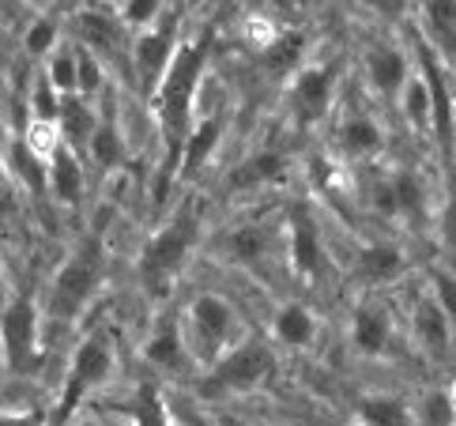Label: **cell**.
<instances>
[{"mask_svg":"<svg viewBox=\"0 0 456 426\" xmlns=\"http://www.w3.org/2000/svg\"><path fill=\"white\" fill-rule=\"evenodd\" d=\"M23 45H27V53H30V57H50L53 49L61 45V23L50 20V15H38V20L30 23Z\"/></svg>","mask_w":456,"mask_h":426,"instance_id":"34","label":"cell"},{"mask_svg":"<svg viewBox=\"0 0 456 426\" xmlns=\"http://www.w3.org/2000/svg\"><path fill=\"white\" fill-rule=\"evenodd\" d=\"M106 268H110L106 242L99 234L79 238L72 245V253L61 260L57 275H53L45 314H50L57 324H72L87 309V302L99 294V287L106 283Z\"/></svg>","mask_w":456,"mask_h":426,"instance_id":"2","label":"cell"},{"mask_svg":"<svg viewBox=\"0 0 456 426\" xmlns=\"http://www.w3.org/2000/svg\"><path fill=\"white\" fill-rule=\"evenodd\" d=\"M185 340L192 348V358L211 366L223 351H231L241 340L238 309L216 291L197 294V299L189 302V314H185Z\"/></svg>","mask_w":456,"mask_h":426,"instance_id":"5","label":"cell"},{"mask_svg":"<svg viewBox=\"0 0 456 426\" xmlns=\"http://www.w3.org/2000/svg\"><path fill=\"white\" fill-rule=\"evenodd\" d=\"M422 35L442 53L449 69H456V0H419Z\"/></svg>","mask_w":456,"mask_h":426,"instance_id":"21","label":"cell"},{"mask_svg":"<svg viewBox=\"0 0 456 426\" xmlns=\"http://www.w3.org/2000/svg\"><path fill=\"white\" fill-rule=\"evenodd\" d=\"M61 102H64V94L53 87V79L42 72V76L35 79V87H30V118H35V121H45V125H57V118H61Z\"/></svg>","mask_w":456,"mask_h":426,"instance_id":"32","label":"cell"},{"mask_svg":"<svg viewBox=\"0 0 456 426\" xmlns=\"http://www.w3.org/2000/svg\"><path fill=\"white\" fill-rule=\"evenodd\" d=\"M182 4H185V8H192V4H200V0H182Z\"/></svg>","mask_w":456,"mask_h":426,"instance_id":"45","label":"cell"},{"mask_svg":"<svg viewBox=\"0 0 456 426\" xmlns=\"http://www.w3.org/2000/svg\"><path fill=\"white\" fill-rule=\"evenodd\" d=\"M0 358H4V351H0Z\"/></svg>","mask_w":456,"mask_h":426,"instance_id":"48","label":"cell"},{"mask_svg":"<svg viewBox=\"0 0 456 426\" xmlns=\"http://www.w3.org/2000/svg\"><path fill=\"white\" fill-rule=\"evenodd\" d=\"M200 234H204L200 208L197 204H182L148 238V245H143V253H140V283L148 287L151 294L167 291V283L185 268V260L200 245Z\"/></svg>","mask_w":456,"mask_h":426,"instance_id":"3","label":"cell"},{"mask_svg":"<svg viewBox=\"0 0 456 426\" xmlns=\"http://www.w3.org/2000/svg\"><path fill=\"white\" fill-rule=\"evenodd\" d=\"M50 193L69 208L84 201V167H79V159H76V147L64 140L50 155Z\"/></svg>","mask_w":456,"mask_h":426,"instance_id":"23","label":"cell"},{"mask_svg":"<svg viewBox=\"0 0 456 426\" xmlns=\"http://www.w3.org/2000/svg\"><path fill=\"white\" fill-rule=\"evenodd\" d=\"M231 426H249V422H241V419H231Z\"/></svg>","mask_w":456,"mask_h":426,"instance_id":"46","label":"cell"},{"mask_svg":"<svg viewBox=\"0 0 456 426\" xmlns=\"http://www.w3.org/2000/svg\"><path fill=\"white\" fill-rule=\"evenodd\" d=\"M76 426H99V422H76Z\"/></svg>","mask_w":456,"mask_h":426,"instance_id":"47","label":"cell"},{"mask_svg":"<svg viewBox=\"0 0 456 426\" xmlns=\"http://www.w3.org/2000/svg\"><path fill=\"white\" fill-rule=\"evenodd\" d=\"M290 170V159L280 152V147H260L249 159H241L238 167L226 174V189L231 193H253V189H265L283 182Z\"/></svg>","mask_w":456,"mask_h":426,"instance_id":"14","label":"cell"},{"mask_svg":"<svg viewBox=\"0 0 456 426\" xmlns=\"http://www.w3.org/2000/svg\"><path fill=\"white\" fill-rule=\"evenodd\" d=\"M8 201V167H4V143H0V204Z\"/></svg>","mask_w":456,"mask_h":426,"instance_id":"44","label":"cell"},{"mask_svg":"<svg viewBox=\"0 0 456 426\" xmlns=\"http://www.w3.org/2000/svg\"><path fill=\"white\" fill-rule=\"evenodd\" d=\"M0 426H42L38 412H15V415H0Z\"/></svg>","mask_w":456,"mask_h":426,"instance_id":"43","label":"cell"},{"mask_svg":"<svg viewBox=\"0 0 456 426\" xmlns=\"http://www.w3.org/2000/svg\"><path fill=\"white\" fill-rule=\"evenodd\" d=\"M302 53H305V35L302 30H280V35L260 49V64H265L268 72L283 76L302 61Z\"/></svg>","mask_w":456,"mask_h":426,"instance_id":"28","label":"cell"},{"mask_svg":"<svg viewBox=\"0 0 456 426\" xmlns=\"http://www.w3.org/2000/svg\"><path fill=\"white\" fill-rule=\"evenodd\" d=\"M211 57V38H197L177 45V53L170 61L162 84L155 87V110H159V128H162V143L174 155V177H177V159H182V147L192 133V106H197V91Z\"/></svg>","mask_w":456,"mask_h":426,"instance_id":"1","label":"cell"},{"mask_svg":"<svg viewBox=\"0 0 456 426\" xmlns=\"http://www.w3.org/2000/svg\"><path fill=\"white\" fill-rule=\"evenodd\" d=\"M351 343L358 355L378 358L393 343V317L381 302H358L351 314Z\"/></svg>","mask_w":456,"mask_h":426,"instance_id":"15","label":"cell"},{"mask_svg":"<svg viewBox=\"0 0 456 426\" xmlns=\"http://www.w3.org/2000/svg\"><path fill=\"white\" fill-rule=\"evenodd\" d=\"M430 294L437 299V306H442L445 314H449L452 329H456V272L434 268V272H430Z\"/></svg>","mask_w":456,"mask_h":426,"instance_id":"38","label":"cell"},{"mask_svg":"<svg viewBox=\"0 0 456 426\" xmlns=\"http://www.w3.org/2000/svg\"><path fill=\"white\" fill-rule=\"evenodd\" d=\"M45 76L53 79V87L61 94H76L79 91V49L76 45H57L50 61H45Z\"/></svg>","mask_w":456,"mask_h":426,"instance_id":"30","label":"cell"},{"mask_svg":"<svg viewBox=\"0 0 456 426\" xmlns=\"http://www.w3.org/2000/svg\"><path fill=\"white\" fill-rule=\"evenodd\" d=\"M143 355H148V363H155L159 370H170V373H189V366L197 363L182 321H174V317L159 324L155 336L148 340V348H143Z\"/></svg>","mask_w":456,"mask_h":426,"instance_id":"19","label":"cell"},{"mask_svg":"<svg viewBox=\"0 0 456 426\" xmlns=\"http://www.w3.org/2000/svg\"><path fill=\"white\" fill-rule=\"evenodd\" d=\"M336 143H339V152H344L347 159H370V155H378L381 147H385V133H381V125L370 118V113H344V121H339L336 128Z\"/></svg>","mask_w":456,"mask_h":426,"instance_id":"22","label":"cell"},{"mask_svg":"<svg viewBox=\"0 0 456 426\" xmlns=\"http://www.w3.org/2000/svg\"><path fill=\"white\" fill-rule=\"evenodd\" d=\"M0 351H4V366L12 373H38V306L30 299H12L0 309Z\"/></svg>","mask_w":456,"mask_h":426,"instance_id":"7","label":"cell"},{"mask_svg":"<svg viewBox=\"0 0 456 426\" xmlns=\"http://www.w3.org/2000/svg\"><path fill=\"white\" fill-rule=\"evenodd\" d=\"M167 15V0H121V20L133 30H148Z\"/></svg>","mask_w":456,"mask_h":426,"instance_id":"35","label":"cell"},{"mask_svg":"<svg viewBox=\"0 0 456 426\" xmlns=\"http://www.w3.org/2000/svg\"><path fill=\"white\" fill-rule=\"evenodd\" d=\"M272 336L290 351H302L317 340V317L302 302H283L272 317Z\"/></svg>","mask_w":456,"mask_h":426,"instance_id":"24","label":"cell"},{"mask_svg":"<svg viewBox=\"0 0 456 426\" xmlns=\"http://www.w3.org/2000/svg\"><path fill=\"white\" fill-rule=\"evenodd\" d=\"M393 189H396V208L403 219H419L427 211V189H422V177L415 170H393Z\"/></svg>","mask_w":456,"mask_h":426,"instance_id":"31","label":"cell"},{"mask_svg":"<svg viewBox=\"0 0 456 426\" xmlns=\"http://www.w3.org/2000/svg\"><path fill=\"white\" fill-rule=\"evenodd\" d=\"M177 23H182V15L167 12L155 30H140L136 42H133V72L140 79V87L151 91V94L162 84V76H167L170 61L177 53Z\"/></svg>","mask_w":456,"mask_h":426,"instance_id":"8","label":"cell"},{"mask_svg":"<svg viewBox=\"0 0 456 426\" xmlns=\"http://www.w3.org/2000/svg\"><path fill=\"white\" fill-rule=\"evenodd\" d=\"M219 253L223 260H231L238 268H256L272 253V231L260 223H241L219 238Z\"/></svg>","mask_w":456,"mask_h":426,"instance_id":"20","label":"cell"},{"mask_svg":"<svg viewBox=\"0 0 456 426\" xmlns=\"http://www.w3.org/2000/svg\"><path fill=\"white\" fill-rule=\"evenodd\" d=\"M136 426H170L167 407H162V397L155 385H143L136 397Z\"/></svg>","mask_w":456,"mask_h":426,"instance_id":"37","label":"cell"},{"mask_svg":"<svg viewBox=\"0 0 456 426\" xmlns=\"http://www.w3.org/2000/svg\"><path fill=\"white\" fill-rule=\"evenodd\" d=\"M223 133H226V113L223 110L208 113V118H200L197 125H192V133L182 147V159H177V182H189V177L200 174V167L223 143Z\"/></svg>","mask_w":456,"mask_h":426,"instance_id":"16","label":"cell"},{"mask_svg":"<svg viewBox=\"0 0 456 426\" xmlns=\"http://www.w3.org/2000/svg\"><path fill=\"white\" fill-rule=\"evenodd\" d=\"M362 69H366V84L381 98H400L407 79L415 76L411 57H407V49L396 42H373L362 53Z\"/></svg>","mask_w":456,"mask_h":426,"instance_id":"12","label":"cell"},{"mask_svg":"<svg viewBox=\"0 0 456 426\" xmlns=\"http://www.w3.org/2000/svg\"><path fill=\"white\" fill-rule=\"evenodd\" d=\"M354 415L358 426H419L411 404L403 397H393V392H370V397L358 400Z\"/></svg>","mask_w":456,"mask_h":426,"instance_id":"25","label":"cell"},{"mask_svg":"<svg viewBox=\"0 0 456 426\" xmlns=\"http://www.w3.org/2000/svg\"><path fill=\"white\" fill-rule=\"evenodd\" d=\"M452 321H449V314L442 306H437V299L427 291V294H419V302H415V309H411V336H415V343L422 351H427L430 358H449V351H452Z\"/></svg>","mask_w":456,"mask_h":426,"instance_id":"13","label":"cell"},{"mask_svg":"<svg viewBox=\"0 0 456 426\" xmlns=\"http://www.w3.org/2000/svg\"><path fill=\"white\" fill-rule=\"evenodd\" d=\"M72 35L79 38V45H87L91 53L102 57V61H113V64L133 61V49L125 45V20L121 15L84 8V12L72 15Z\"/></svg>","mask_w":456,"mask_h":426,"instance_id":"11","label":"cell"},{"mask_svg":"<svg viewBox=\"0 0 456 426\" xmlns=\"http://www.w3.org/2000/svg\"><path fill=\"white\" fill-rule=\"evenodd\" d=\"M358 4H362L373 20H381V23H403L415 0H358Z\"/></svg>","mask_w":456,"mask_h":426,"instance_id":"39","label":"cell"},{"mask_svg":"<svg viewBox=\"0 0 456 426\" xmlns=\"http://www.w3.org/2000/svg\"><path fill=\"white\" fill-rule=\"evenodd\" d=\"M336 84H339V69L336 64H302L290 79V110L302 125H314L329 113L332 98H336Z\"/></svg>","mask_w":456,"mask_h":426,"instance_id":"9","label":"cell"},{"mask_svg":"<svg viewBox=\"0 0 456 426\" xmlns=\"http://www.w3.org/2000/svg\"><path fill=\"white\" fill-rule=\"evenodd\" d=\"M91 159L99 162L102 170H118L125 162V136H121V125L113 118H99V128H94V136L87 143Z\"/></svg>","mask_w":456,"mask_h":426,"instance_id":"29","label":"cell"},{"mask_svg":"<svg viewBox=\"0 0 456 426\" xmlns=\"http://www.w3.org/2000/svg\"><path fill=\"white\" fill-rule=\"evenodd\" d=\"M419 426H456V397L452 392L434 389L430 397H422L419 412H415Z\"/></svg>","mask_w":456,"mask_h":426,"instance_id":"33","label":"cell"},{"mask_svg":"<svg viewBox=\"0 0 456 426\" xmlns=\"http://www.w3.org/2000/svg\"><path fill=\"white\" fill-rule=\"evenodd\" d=\"M407 272V253L396 242H366L354 257V275L370 287H388Z\"/></svg>","mask_w":456,"mask_h":426,"instance_id":"17","label":"cell"},{"mask_svg":"<svg viewBox=\"0 0 456 426\" xmlns=\"http://www.w3.org/2000/svg\"><path fill=\"white\" fill-rule=\"evenodd\" d=\"M57 128H61V140H64V143H72V147L91 143L94 128H99V113L91 110V102H87L84 94H64Z\"/></svg>","mask_w":456,"mask_h":426,"instance_id":"26","label":"cell"},{"mask_svg":"<svg viewBox=\"0 0 456 426\" xmlns=\"http://www.w3.org/2000/svg\"><path fill=\"white\" fill-rule=\"evenodd\" d=\"M265 4L280 15H302V12L314 8V0H265Z\"/></svg>","mask_w":456,"mask_h":426,"instance_id":"42","label":"cell"},{"mask_svg":"<svg viewBox=\"0 0 456 426\" xmlns=\"http://www.w3.org/2000/svg\"><path fill=\"white\" fill-rule=\"evenodd\" d=\"M275 373V355L260 336H241L231 351H223L211 363L200 381H197V397L200 400H223V397H238L256 385H265Z\"/></svg>","mask_w":456,"mask_h":426,"instance_id":"4","label":"cell"},{"mask_svg":"<svg viewBox=\"0 0 456 426\" xmlns=\"http://www.w3.org/2000/svg\"><path fill=\"white\" fill-rule=\"evenodd\" d=\"M79 49V91L84 98H94L102 91V79H106V69H102V57H94L87 45H76Z\"/></svg>","mask_w":456,"mask_h":426,"instance_id":"36","label":"cell"},{"mask_svg":"<svg viewBox=\"0 0 456 426\" xmlns=\"http://www.w3.org/2000/svg\"><path fill=\"white\" fill-rule=\"evenodd\" d=\"M370 204H373V211H378V216H385V219H396V216H400V208H396V189H393V177H388V174L373 182Z\"/></svg>","mask_w":456,"mask_h":426,"instance_id":"40","label":"cell"},{"mask_svg":"<svg viewBox=\"0 0 456 426\" xmlns=\"http://www.w3.org/2000/svg\"><path fill=\"white\" fill-rule=\"evenodd\" d=\"M400 110L407 125L415 128V133H430L434 136V94L427 87V79H422V72H415L411 79H407V87L400 91Z\"/></svg>","mask_w":456,"mask_h":426,"instance_id":"27","label":"cell"},{"mask_svg":"<svg viewBox=\"0 0 456 426\" xmlns=\"http://www.w3.org/2000/svg\"><path fill=\"white\" fill-rule=\"evenodd\" d=\"M287 257H290V268H295L302 280H317L324 275V234H321V223L314 219V211L295 204L287 216Z\"/></svg>","mask_w":456,"mask_h":426,"instance_id":"10","label":"cell"},{"mask_svg":"<svg viewBox=\"0 0 456 426\" xmlns=\"http://www.w3.org/2000/svg\"><path fill=\"white\" fill-rule=\"evenodd\" d=\"M113 343L102 336V332H91L84 343L76 348L72 363H69V373H64V385H61V400H57V412H53V422H69V415L79 407V400L87 397L91 389H99L113 378Z\"/></svg>","mask_w":456,"mask_h":426,"instance_id":"6","label":"cell"},{"mask_svg":"<svg viewBox=\"0 0 456 426\" xmlns=\"http://www.w3.org/2000/svg\"><path fill=\"white\" fill-rule=\"evenodd\" d=\"M437 234H442L445 250L456 253V185L449 189L445 204H442V216H437Z\"/></svg>","mask_w":456,"mask_h":426,"instance_id":"41","label":"cell"},{"mask_svg":"<svg viewBox=\"0 0 456 426\" xmlns=\"http://www.w3.org/2000/svg\"><path fill=\"white\" fill-rule=\"evenodd\" d=\"M4 167H8V177L15 185H23L30 196H42L50 193V159L38 155L35 147L27 140H12L4 147Z\"/></svg>","mask_w":456,"mask_h":426,"instance_id":"18","label":"cell"}]
</instances>
